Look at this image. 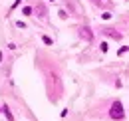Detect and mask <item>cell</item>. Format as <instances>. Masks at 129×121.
I'll list each match as a JSON object with an SVG mask.
<instances>
[{"instance_id": "3", "label": "cell", "mask_w": 129, "mask_h": 121, "mask_svg": "<svg viewBox=\"0 0 129 121\" xmlns=\"http://www.w3.org/2000/svg\"><path fill=\"white\" fill-rule=\"evenodd\" d=\"M103 34H105V36H109V38H113V40H121V34H119V32H115V28H105Z\"/></svg>"}, {"instance_id": "2", "label": "cell", "mask_w": 129, "mask_h": 121, "mask_svg": "<svg viewBox=\"0 0 129 121\" xmlns=\"http://www.w3.org/2000/svg\"><path fill=\"white\" fill-rule=\"evenodd\" d=\"M80 38H81V40H85V42H91V40H93V32L89 30L87 26H81V28H80Z\"/></svg>"}, {"instance_id": "9", "label": "cell", "mask_w": 129, "mask_h": 121, "mask_svg": "<svg viewBox=\"0 0 129 121\" xmlns=\"http://www.w3.org/2000/svg\"><path fill=\"white\" fill-rule=\"evenodd\" d=\"M48 2H54V0H48Z\"/></svg>"}, {"instance_id": "4", "label": "cell", "mask_w": 129, "mask_h": 121, "mask_svg": "<svg viewBox=\"0 0 129 121\" xmlns=\"http://www.w3.org/2000/svg\"><path fill=\"white\" fill-rule=\"evenodd\" d=\"M2 113L6 115V119H8V121H14V115L10 113V107H8V105H4V107H2Z\"/></svg>"}, {"instance_id": "1", "label": "cell", "mask_w": 129, "mask_h": 121, "mask_svg": "<svg viewBox=\"0 0 129 121\" xmlns=\"http://www.w3.org/2000/svg\"><path fill=\"white\" fill-rule=\"evenodd\" d=\"M109 117H111V119H123V117H125V111H123V105H121V101H113V103H111V109H109Z\"/></svg>"}, {"instance_id": "10", "label": "cell", "mask_w": 129, "mask_h": 121, "mask_svg": "<svg viewBox=\"0 0 129 121\" xmlns=\"http://www.w3.org/2000/svg\"><path fill=\"white\" fill-rule=\"evenodd\" d=\"M95 2H99V0H95Z\"/></svg>"}, {"instance_id": "5", "label": "cell", "mask_w": 129, "mask_h": 121, "mask_svg": "<svg viewBox=\"0 0 129 121\" xmlns=\"http://www.w3.org/2000/svg\"><path fill=\"white\" fill-rule=\"evenodd\" d=\"M36 12H38L40 18H46V8H44L42 4H38V6H36Z\"/></svg>"}, {"instance_id": "6", "label": "cell", "mask_w": 129, "mask_h": 121, "mask_svg": "<svg viewBox=\"0 0 129 121\" xmlns=\"http://www.w3.org/2000/svg\"><path fill=\"white\" fill-rule=\"evenodd\" d=\"M22 14L30 16V14H32V8H30V6H24V10H22Z\"/></svg>"}, {"instance_id": "7", "label": "cell", "mask_w": 129, "mask_h": 121, "mask_svg": "<svg viewBox=\"0 0 129 121\" xmlns=\"http://www.w3.org/2000/svg\"><path fill=\"white\" fill-rule=\"evenodd\" d=\"M42 40H44V44L52 46V38H50V36H42Z\"/></svg>"}, {"instance_id": "8", "label": "cell", "mask_w": 129, "mask_h": 121, "mask_svg": "<svg viewBox=\"0 0 129 121\" xmlns=\"http://www.w3.org/2000/svg\"><path fill=\"white\" fill-rule=\"evenodd\" d=\"M0 62H2V52H0Z\"/></svg>"}]
</instances>
